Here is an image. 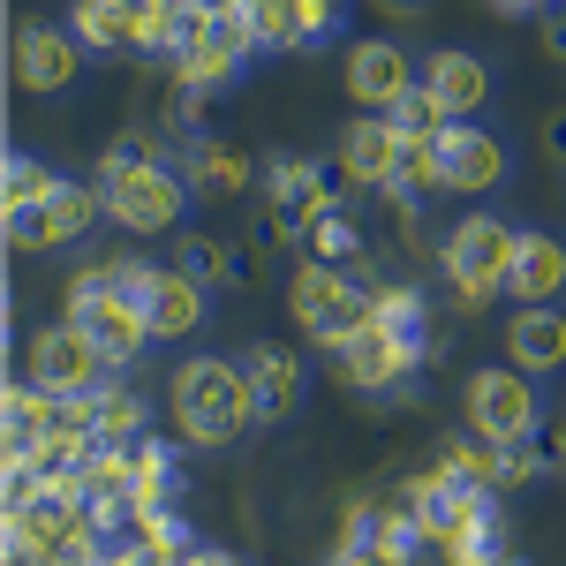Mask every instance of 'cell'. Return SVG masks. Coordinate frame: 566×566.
Instances as JSON below:
<instances>
[{
	"label": "cell",
	"instance_id": "f35d334b",
	"mask_svg": "<svg viewBox=\"0 0 566 566\" xmlns=\"http://www.w3.org/2000/svg\"><path fill=\"white\" fill-rule=\"evenodd\" d=\"M552 151L566 159V114H552Z\"/></svg>",
	"mask_w": 566,
	"mask_h": 566
},
{
	"label": "cell",
	"instance_id": "7a4b0ae2",
	"mask_svg": "<svg viewBox=\"0 0 566 566\" xmlns=\"http://www.w3.org/2000/svg\"><path fill=\"white\" fill-rule=\"evenodd\" d=\"M98 189H106V219L129 227V234H167L181 219V197H189L175 167L151 159V151H136V144L98 159Z\"/></svg>",
	"mask_w": 566,
	"mask_h": 566
},
{
	"label": "cell",
	"instance_id": "603a6c76",
	"mask_svg": "<svg viewBox=\"0 0 566 566\" xmlns=\"http://www.w3.org/2000/svg\"><path fill=\"white\" fill-rule=\"evenodd\" d=\"M91 423H98L106 446H129V438H144V423H151V400L136 386H114V378H106V386L91 392Z\"/></svg>",
	"mask_w": 566,
	"mask_h": 566
},
{
	"label": "cell",
	"instance_id": "d6986e66",
	"mask_svg": "<svg viewBox=\"0 0 566 566\" xmlns=\"http://www.w3.org/2000/svg\"><path fill=\"white\" fill-rule=\"evenodd\" d=\"M506 363L514 370H559L566 363V317L559 303H544V310H514V325H506Z\"/></svg>",
	"mask_w": 566,
	"mask_h": 566
},
{
	"label": "cell",
	"instance_id": "83f0119b",
	"mask_svg": "<svg viewBox=\"0 0 566 566\" xmlns=\"http://www.w3.org/2000/svg\"><path fill=\"white\" fill-rule=\"evenodd\" d=\"M189 175L205 181V189H227V197H234V189H250V159L227 151V144H212V136H197V144H189Z\"/></svg>",
	"mask_w": 566,
	"mask_h": 566
},
{
	"label": "cell",
	"instance_id": "4fadbf2b",
	"mask_svg": "<svg viewBox=\"0 0 566 566\" xmlns=\"http://www.w3.org/2000/svg\"><path fill=\"white\" fill-rule=\"evenodd\" d=\"M416 84H423V76L408 69V53H400L392 39H355L348 45V98L363 106V114H392Z\"/></svg>",
	"mask_w": 566,
	"mask_h": 566
},
{
	"label": "cell",
	"instance_id": "5bb4252c",
	"mask_svg": "<svg viewBox=\"0 0 566 566\" xmlns=\"http://www.w3.org/2000/svg\"><path fill=\"white\" fill-rule=\"evenodd\" d=\"M446 144V189H461V197H483V189H499L506 181V144L476 122H446L438 129Z\"/></svg>",
	"mask_w": 566,
	"mask_h": 566
},
{
	"label": "cell",
	"instance_id": "b9f144b4",
	"mask_svg": "<svg viewBox=\"0 0 566 566\" xmlns=\"http://www.w3.org/2000/svg\"><path fill=\"white\" fill-rule=\"evenodd\" d=\"M559 8H566V0H559Z\"/></svg>",
	"mask_w": 566,
	"mask_h": 566
},
{
	"label": "cell",
	"instance_id": "9a60e30c",
	"mask_svg": "<svg viewBox=\"0 0 566 566\" xmlns=\"http://www.w3.org/2000/svg\"><path fill=\"white\" fill-rule=\"evenodd\" d=\"M69 317H76L91 340L106 348V363H114V370H122V363H136V355L151 348V317H144V303H136V295H98V303L69 310Z\"/></svg>",
	"mask_w": 566,
	"mask_h": 566
},
{
	"label": "cell",
	"instance_id": "ac0fdd59",
	"mask_svg": "<svg viewBox=\"0 0 566 566\" xmlns=\"http://www.w3.org/2000/svg\"><path fill=\"white\" fill-rule=\"evenodd\" d=\"M144 317H151V340H189L205 325V287L181 272V264H159L151 295H144Z\"/></svg>",
	"mask_w": 566,
	"mask_h": 566
},
{
	"label": "cell",
	"instance_id": "9c48e42d",
	"mask_svg": "<svg viewBox=\"0 0 566 566\" xmlns=\"http://www.w3.org/2000/svg\"><path fill=\"white\" fill-rule=\"evenodd\" d=\"M340 212V167H272V212L264 227L280 234V242H295V234H317V219Z\"/></svg>",
	"mask_w": 566,
	"mask_h": 566
},
{
	"label": "cell",
	"instance_id": "2e32d148",
	"mask_svg": "<svg viewBox=\"0 0 566 566\" xmlns=\"http://www.w3.org/2000/svg\"><path fill=\"white\" fill-rule=\"evenodd\" d=\"M506 295L522 310H544L566 295V242L559 234H522L514 242V272H506Z\"/></svg>",
	"mask_w": 566,
	"mask_h": 566
},
{
	"label": "cell",
	"instance_id": "ba28073f",
	"mask_svg": "<svg viewBox=\"0 0 566 566\" xmlns=\"http://www.w3.org/2000/svg\"><path fill=\"white\" fill-rule=\"evenodd\" d=\"M258 53V31H250V8H234V15H197V31L189 45L175 53V84L181 91H219L242 61Z\"/></svg>",
	"mask_w": 566,
	"mask_h": 566
},
{
	"label": "cell",
	"instance_id": "60d3db41",
	"mask_svg": "<svg viewBox=\"0 0 566 566\" xmlns=\"http://www.w3.org/2000/svg\"><path fill=\"white\" fill-rule=\"evenodd\" d=\"M325 566H370V559H363V552H333Z\"/></svg>",
	"mask_w": 566,
	"mask_h": 566
},
{
	"label": "cell",
	"instance_id": "44dd1931",
	"mask_svg": "<svg viewBox=\"0 0 566 566\" xmlns=\"http://www.w3.org/2000/svg\"><path fill=\"white\" fill-rule=\"evenodd\" d=\"M250 392H258V423H280L303 400V363L287 348H250Z\"/></svg>",
	"mask_w": 566,
	"mask_h": 566
},
{
	"label": "cell",
	"instance_id": "8d00e7d4",
	"mask_svg": "<svg viewBox=\"0 0 566 566\" xmlns=\"http://www.w3.org/2000/svg\"><path fill=\"white\" fill-rule=\"evenodd\" d=\"M181 566H242V559H234V552H212V544H197V552H189Z\"/></svg>",
	"mask_w": 566,
	"mask_h": 566
},
{
	"label": "cell",
	"instance_id": "8992f818",
	"mask_svg": "<svg viewBox=\"0 0 566 566\" xmlns=\"http://www.w3.org/2000/svg\"><path fill=\"white\" fill-rule=\"evenodd\" d=\"M469 431L491 438V446H528L536 438V386H528V370L514 363H499V370H469Z\"/></svg>",
	"mask_w": 566,
	"mask_h": 566
},
{
	"label": "cell",
	"instance_id": "3957f363",
	"mask_svg": "<svg viewBox=\"0 0 566 566\" xmlns=\"http://www.w3.org/2000/svg\"><path fill=\"white\" fill-rule=\"evenodd\" d=\"M514 242H522V234H514L506 219H491V212L461 219V227L446 234V250H438V264H446V287H453L469 310L499 303V295H506V272H514Z\"/></svg>",
	"mask_w": 566,
	"mask_h": 566
},
{
	"label": "cell",
	"instance_id": "277c9868",
	"mask_svg": "<svg viewBox=\"0 0 566 566\" xmlns=\"http://www.w3.org/2000/svg\"><path fill=\"white\" fill-rule=\"evenodd\" d=\"M106 348L91 340L76 317H61V325H39L31 340H23V378L45 392H61V400H91V392L106 386Z\"/></svg>",
	"mask_w": 566,
	"mask_h": 566
},
{
	"label": "cell",
	"instance_id": "e0dca14e",
	"mask_svg": "<svg viewBox=\"0 0 566 566\" xmlns=\"http://www.w3.org/2000/svg\"><path fill=\"white\" fill-rule=\"evenodd\" d=\"M423 91L446 106V122H476V106L491 98V69H483L476 53L446 45V53H431V61H423Z\"/></svg>",
	"mask_w": 566,
	"mask_h": 566
},
{
	"label": "cell",
	"instance_id": "ab89813d",
	"mask_svg": "<svg viewBox=\"0 0 566 566\" xmlns=\"http://www.w3.org/2000/svg\"><path fill=\"white\" fill-rule=\"evenodd\" d=\"M491 8H506V15H528V8H544V0H491Z\"/></svg>",
	"mask_w": 566,
	"mask_h": 566
},
{
	"label": "cell",
	"instance_id": "4316f807",
	"mask_svg": "<svg viewBox=\"0 0 566 566\" xmlns=\"http://www.w3.org/2000/svg\"><path fill=\"white\" fill-rule=\"evenodd\" d=\"M76 491H84L91 506H106V499H129V446H91L84 469H76Z\"/></svg>",
	"mask_w": 566,
	"mask_h": 566
},
{
	"label": "cell",
	"instance_id": "7c38bea8",
	"mask_svg": "<svg viewBox=\"0 0 566 566\" xmlns=\"http://www.w3.org/2000/svg\"><path fill=\"white\" fill-rule=\"evenodd\" d=\"M8 61H15V84L53 98V91L76 84V61H84V45L76 31H53V23H15V39H8Z\"/></svg>",
	"mask_w": 566,
	"mask_h": 566
},
{
	"label": "cell",
	"instance_id": "d4e9b609",
	"mask_svg": "<svg viewBox=\"0 0 566 566\" xmlns=\"http://www.w3.org/2000/svg\"><path fill=\"white\" fill-rule=\"evenodd\" d=\"M438 461L461 483H476V491H506V446H491V438H446Z\"/></svg>",
	"mask_w": 566,
	"mask_h": 566
},
{
	"label": "cell",
	"instance_id": "cb8c5ba5",
	"mask_svg": "<svg viewBox=\"0 0 566 566\" xmlns=\"http://www.w3.org/2000/svg\"><path fill=\"white\" fill-rule=\"evenodd\" d=\"M69 31H76V45L129 53V0H76L69 8Z\"/></svg>",
	"mask_w": 566,
	"mask_h": 566
},
{
	"label": "cell",
	"instance_id": "f546056e",
	"mask_svg": "<svg viewBox=\"0 0 566 566\" xmlns=\"http://www.w3.org/2000/svg\"><path fill=\"white\" fill-rule=\"evenodd\" d=\"M250 31H258V45H295L303 53V0H250Z\"/></svg>",
	"mask_w": 566,
	"mask_h": 566
},
{
	"label": "cell",
	"instance_id": "8fae6325",
	"mask_svg": "<svg viewBox=\"0 0 566 566\" xmlns=\"http://www.w3.org/2000/svg\"><path fill=\"white\" fill-rule=\"evenodd\" d=\"M400 159H408V136L392 129L386 114H355L340 129V151H333V167L355 189H400Z\"/></svg>",
	"mask_w": 566,
	"mask_h": 566
},
{
	"label": "cell",
	"instance_id": "52a82bcc",
	"mask_svg": "<svg viewBox=\"0 0 566 566\" xmlns=\"http://www.w3.org/2000/svg\"><path fill=\"white\" fill-rule=\"evenodd\" d=\"M423 355H438L431 340L392 333V325H378V317H363L348 340L333 348V370H340V386H355V392H386V386H400Z\"/></svg>",
	"mask_w": 566,
	"mask_h": 566
},
{
	"label": "cell",
	"instance_id": "30bf717a",
	"mask_svg": "<svg viewBox=\"0 0 566 566\" xmlns=\"http://www.w3.org/2000/svg\"><path fill=\"white\" fill-rule=\"evenodd\" d=\"M106 212V189H84V181H53V197H45L31 219H8V242L15 250H69V242H84L91 219Z\"/></svg>",
	"mask_w": 566,
	"mask_h": 566
},
{
	"label": "cell",
	"instance_id": "e575fe53",
	"mask_svg": "<svg viewBox=\"0 0 566 566\" xmlns=\"http://www.w3.org/2000/svg\"><path fill=\"white\" fill-rule=\"evenodd\" d=\"M552 461L536 453V446H506V483H528V476H544Z\"/></svg>",
	"mask_w": 566,
	"mask_h": 566
},
{
	"label": "cell",
	"instance_id": "74e56055",
	"mask_svg": "<svg viewBox=\"0 0 566 566\" xmlns=\"http://www.w3.org/2000/svg\"><path fill=\"white\" fill-rule=\"evenodd\" d=\"M544 45H552V53L566 61V8H559V23H544Z\"/></svg>",
	"mask_w": 566,
	"mask_h": 566
},
{
	"label": "cell",
	"instance_id": "d6a6232c",
	"mask_svg": "<svg viewBox=\"0 0 566 566\" xmlns=\"http://www.w3.org/2000/svg\"><path fill=\"white\" fill-rule=\"evenodd\" d=\"M386 122H392L400 136H438V129H446V106H438L431 91L416 84V91H408V98H400V106L386 114Z\"/></svg>",
	"mask_w": 566,
	"mask_h": 566
},
{
	"label": "cell",
	"instance_id": "836d02e7",
	"mask_svg": "<svg viewBox=\"0 0 566 566\" xmlns=\"http://www.w3.org/2000/svg\"><path fill=\"white\" fill-rule=\"evenodd\" d=\"M363 250V234H355L348 219L333 212V219H317V234H310V258H325V264H340V258H355Z\"/></svg>",
	"mask_w": 566,
	"mask_h": 566
},
{
	"label": "cell",
	"instance_id": "7402d4cb",
	"mask_svg": "<svg viewBox=\"0 0 566 566\" xmlns=\"http://www.w3.org/2000/svg\"><path fill=\"white\" fill-rule=\"evenodd\" d=\"M175 499V453L159 438H129V514H167Z\"/></svg>",
	"mask_w": 566,
	"mask_h": 566
},
{
	"label": "cell",
	"instance_id": "4dcf8cb0",
	"mask_svg": "<svg viewBox=\"0 0 566 566\" xmlns=\"http://www.w3.org/2000/svg\"><path fill=\"white\" fill-rule=\"evenodd\" d=\"M175 264L197 280V287H227V280H234V258L219 250L212 234H181V242H175Z\"/></svg>",
	"mask_w": 566,
	"mask_h": 566
},
{
	"label": "cell",
	"instance_id": "5b68a950",
	"mask_svg": "<svg viewBox=\"0 0 566 566\" xmlns=\"http://www.w3.org/2000/svg\"><path fill=\"white\" fill-rule=\"evenodd\" d=\"M287 310H295V325H303L317 348H340L355 325L370 317V295L355 287L340 264L310 258V264H295V280H287Z\"/></svg>",
	"mask_w": 566,
	"mask_h": 566
},
{
	"label": "cell",
	"instance_id": "f1b7e54d",
	"mask_svg": "<svg viewBox=\"0 0 566 566\" xmlns=\"http://www.w3.org/2000/svg\"><path fill=\"white\" fill-rule=\"evenodd\" d=\"M363 295H370V317L392 325V333H416V325H423V295H416V280H370Z\"/></svg>",
	"mask_w": 566,
	"mask_h": 566
},
{
	"label": "cell",
	"instance_id": "484cf974",
	"mask_svg": "<svg viewBox=\"0 0 566 566\" xmlns=\"http://www.w3.org/2000/svg\"><path fill=\"white\" fill-rule=\"evenodd\" d=\"M53 197V175H45L31 151H8V167H0V212L8 219H31Z\"/></svg>",
	"mask_w": 566,
	"mask_h": 566
},
{
	"label": "cell",
	"instance_id": "d590c367",
	"mask_svg": "<svg viewBox=\"0 0 566 566\" xmlns=\"http://www.w3.org/2000/svg\"><path fill=\"white\" fill-rule=\"evenodd\" d=\"M189 15H234V8H250V0H181Z\"/></svg>",
	"mask_w": 566,
	"mask_h": 566
},
{
	"label": "cell",
	"instance_id": "ffe728a7",
	"mask_svg": "<svg viewBox=\"0 0 566 566\" xmlns=\"http://www.w3.org/2000/svg\"><path fill=\"white\" fill-rule=\"evenodd\" d=\"M61 423V392H45V386H31V378H15L8 386V423H0V461H15V453H31L45 431Z\"/></svg>",
	"mask_w": 566,
	"mask_h": 566
},
{
	"label": "cell",
	"instance_id": "1f68e13d",
	"mask_svg": "<svg viewBox=\"0 0 566 566\" xmlns=\"http://www.w3.org/2000/svg\"><path fill=\"white\" fill-rule=\"evenodd\" d=\"M400 181H408V189H446V144H438V136H408Z\"/></svg>",
	"mask_w": 566,
	"mask_h": 566
},
{
	"label": "cell",
	"instance_id": "6da1fadb",
	"mask_svg": "<svg viewBox=\"0 0 566 566\" xmlns=\"http://www.w3.org/2000/svg\"><path fill=\"white\" fill-rule=\"evenodd\" d=\"M167 408H175V431L189 438V446H234V438L258 423L250 363H227V355H189L175 378H167Z\"/></svg>",
	"mask_w": 566,
	"mask_h": 566
}]
</instances>
